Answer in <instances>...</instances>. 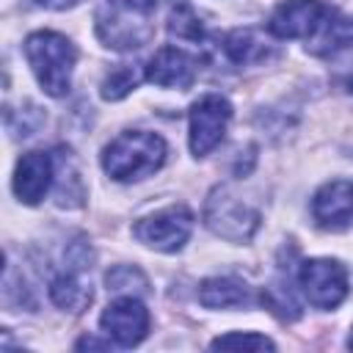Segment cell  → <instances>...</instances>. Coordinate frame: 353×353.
<instances>
[{
    "mask_svg": "<svg viewBox=\"0 0 353 353\" xmlns=\"http://www.w3.org/2000/svg\"><path fill=\"white\" fill-rule=\"evenodd\" d=\"M36 3L44 6V8H52V11H66V8L77 6L80 0H36Z\"/></svg>",
    "mask_w": 353,
    "mask_h": 353,
    "instance_id": "22",
    "label": "cell"
},
{
    "mask_svg": "<svg viewBox=\"0 0 353 353\" xmlns=\"http://www.w3.org/2000/svg\"><path fill=\"white\" fill-rule=\"evenodd\" d=\"M25 58L50 97H66L72 85V69L77 63L74 44L55 30H36L25 39Z\"/></svg>",
    "mask_w": 353,
    "mask_h": 353,
    "instance_id": "3",
    "label": "cell"
},
{
    "mask_svg": "<svg viewBox=\"0 0 353 353\" xmlns=\"http://www.w3.org/2000/svg\"><path fill=\"white\" fill-rule=\"evenodd\" d=\"M188 119H190V152L196 157H204L221 143L226 124L232 119V105L221 94H204L190 105Z\"/></svg>",
    "mask_w": 353,
    "mask_h": 353,
    "instance_id": "7",
    "label": "cell"
},
{
    "mask_svg": "<svg viewBox=\"0 0 353 353\" xmlns=\"http://www.w3.org/2000/svg\"><path fill=\"white\" fill-rule=\"evenodd\" d=\"M196 58L176 47H160L146 66V80L160 88H188L196 80Z\"/></svg>",
    "mask_w": 353,
    "mask_h": 353,
    "instance_id": "12",
    "label": "cell"
},
{
    "mask_svg": "<svg viewBox=\"0 0 353 353\" xmlns=\"http://www.w3.org/2000/svg\"><path fill=\"white\" fill-rule=\"evenodd\" d=\"M204 223L229 243H245L259 226V212L234 196L226 185H218L204 204Z\"/></svg>",
    "mask_w": 353,
    "mask_h": 353,
    "instance_id": "4",
    "label": "cell"
},
{
    "mask_svg": "<svg viewBox=\"0 0 353 353\" xmlns=\"http://www.w3.org/2000/svg\"><path fill=\"white\" fill-rule=\"evenodd\" d=\"M347 47H353V17L336 14V11H331L325 17V22L317 28L314 39L306 44V50L312 55H320V58H328V55L347 50Z\"/></svg>",
    "mask_w": 353,
    "mask_h": 353,
    "instance_id": "14",
    "label": "cell"
},
{
    "mask_svg": "<svg viewBox=\"0 0 353 353\" xmlns=\"http://www.w3.org/2000/svg\"><path fill=\"white\" fill-rule=\"evenodd\" d=\"M347 347H353V331H350V336H347Z\"/></svg>",
    "mask_w": 353,
    "mask_h": 353,
    "instance_id": "24",
    "label": "cell"
},
{
    "mask_svg": "<svg viewBox=\"0 0 353 353\" xmlns=\"http://www.w3.org/2000/svg\"><path fill=\"white\" fill-rule=\"evenodd\" d=\"M334 8H328L323 0H284L270 14L268 30L279 39H303L314 36L317 28L325 22V17Z\"/></svg>",
    "mask_w": 353,
    "mask_h": 353,
    "instance_id": "8",
    "label": "cell"
},
{
    "mask_svg": "<svg viewBox=\"0 0 353 353\" xmlns=\"http://www.w3.org/2000/svg\"><path fill=\"white\" fill-rule=\"evenodd\" d=\"M168 33L185 41H199L201 39V22L196 17V11L188 3H176L168 14Z\"/></svg>",
    "mask_w": 353,
    "mask_h": 353,
    "instance_id": "19",
    "label": "cell"
},
{
    "mask_svg": "<svg viewBox=\"0 0 353 353\" xmlns=\"http://www.w3.org/2000/svg\"><path fill=\"white\" fill-rule=\"evenodd\" d=\"M199 301L207 309H232V306H243L251 301V292L245 287V281L232 279V276H215V279H204L199 287Z\"/></svg>",
    "mask_w": 353,
    "mask_h": 353,
    "instance_id": "15",
    "label": "cell"
},
{
    "mask_svg": "<svg viewBox=\"0 0 353 353\" xmlns=\"http://www.w3.org/2000/svg\"><path fill=\"white\" fill-rule=\"evenodd\" d=\"M99 325L119 347H132L149 331V312L135 295H124L102 312Z\"/></svg>",
    "mask_w": 353,
    "mask_h": 353,
    "instance_id": "9",
    "label": "cell"
},
{
    "mask_svg": "<svg viewBox=\"0 0 353 353\" xmlns=\"http://www.w3.org/2000/svg\"><path fill=\"white\" fill-rule=\"evenodd\" d=\"M105 281H108V290H113V292H132L135 290L138 295H143L149 287L146 276L132 265H119V268L108 270Z\"/></svg>",
    "mask_w": 353,
    "mask_h": 353,
    "instance_id": "20",
    "label": "cell"
},
{
    "mask_svg": "<svg viewBox=\"0 0 353 353\" xmlns=\"http://www.w3.org/2000/svg\"><path fill=\"white\" fill-rule=\"evenodd\" d=\"M165 163V141L157 132L127 130L102 152V168L116 182H135L154 174Z\"/></svg>",
    "mask_w": 353,
    "mask_h": 353,
    "instance_id": "2",
    "label": "cell"
},
{
    "mask_svg": "<svg viewBox=\"0 0 353 353\" xmlns=\"http://www.w3.org/2000/svg\"><path fill=\"white\" fill-rule=\"evenodd\" d=\"M85 273L88 270H80V268H72L66 265L58 276H52L50 281V298L58 309L63 312H72V314H80L88 309L91 298H94V290H91V281H85Z\"/></svg>",
    "mask_w": 353,
    "mask_h": 353,
    "instance_id": "13",
    "label": "cell"
},
{
    "mask_svg": "<svg viewBox=\"0 0 353 353\" xmlns=\"http://www.w3.org/2000/svg\"><path fill=\"white\" fill-rule=\"evenodd\" d=\"M312 215L320 229L339 232L353 221V182L334 179L325 182L312 199Z\"/></svg>",
    "mask_w": 353,
    "mask_h": 353,
    "instance_id": "11",
    "label": "cell"
},
{
    "mask_svg": "<svg viewBox=\"0 0 353 353\" xmlns=\"http://www.w3.org/2000/svg\"><path fill=\"white\" fill-rule=\"evenodd\" d=\"M58 163L50 152H28L19 157L14 171V193L22 204H39L55 182Z\"/></svg>",
    "mask_w": 353,
    "mask_h": 353,
    "instance_id": "10",
    "label": "cell"
},
{
    "mask_svg": "<svg viewBox=\"0 0 353 353\" xmlns=\"http://www.w3.org/2000/svg\"><path fill=\"white\" fill-rule=\"evenodd\" d=\"M223 52L229 55L232 63L245 66V63H259L268 55H273V47H270V41H265L259 36V30H254V28H237V30L226 33Z\"/></svg>",
    "mask_w": 353,
    "mask_h": 353,
    "instance_id": "16",
    "label": "cell"
},
{
    "mask_svg": "<svg viewBox=\"0 0 353 353\" xmlns=\"http://www.w3.org/2000/svg\"><path fill=\"white\" fill-rule=\"evenodd\" d=\"M212 350H276V345L262 334H223L210 342Z\"/></svg>",
    "mask_w": 353,
    "mask_h": 353,
    "instance_id": "21",
    "label": "cell"
},
{
    "mask_svg": "<svg viewBox=\"0 0 353 353\" xmlns=\"http://www.w3.org/2000/svg\"><path fill=\"white\" fill-rule=\"evenodd\" d=\"M154 0H99L94 11V28L105 47L138 50L154 33Z\"/></svg>",
    "mask_w": 353,
    "mask_h": 353,
    "instance_id": "1",
    "label": "cell"
},
{
    "mask_svg": "<svg viewBox=\"0 0 353 353\" xmlns=\"http://www.w3.org/2000/svg\"><path fill=\"white\" fill-rule=\"evenodd\" d=\"M298 287L314 309H336L347 295V270L336 259H306L298 268Z\"/></svg>",
    "mask_w": 353,
    "mask_h": 353,
    "instance_id": "6",
    "label": "cell"
},
{
    "mask_svg": "<svg viewBox=\"0 0 353 353\" xmlns=\"http://www.w3.org/2000/svg\"><path fill=\"white\" fill-rule=\"evenodd\" d=\"M138 83H141L138 66H132V63H119V66L102 80V99L116 102V99L127 97Z\"/></svg>",
    "mask_w": 353,
    "mask_h": 353,
    "instance_id": "18",
    "label": "cell"
},
{
    "mask_svg": "<svg viewBox=\"0 0 353 353\" xmlns=\"http://www.w3.org/2000/svg\"><path fill=\"white\" fill-rule=\"evenodd\" d=\"M262 303L279 317V320H298L301 317V306L298 301L292 298V290H290V276H279L270 287L262 290Z\"/></svg>",
    "mask_w": 353,
    "mask_h": 353,
    "instance_id": "17",
    "label": "cell"
},
{
    "mask_svg": "<svg viewBox=\"0 0 353 353\" xmlns=\"http://www.w3.org/2000/svg\"><path fill=\"white\" fill-rule=\"evenodd\" d=\"M190 232H193V212L185 204H174V207L157 210V212L141 218L132 226V234L143 245H149L154 251H163V254L179 251L188 243Z\"/></svg>",
    "mask_w": 353,
    "mask_h": 353,
    "instance_id": "5",
    "label": "cell"
},
{
    "mask_svg": "<svg viewBox=\"0 0 353 353\" xmlns=\"http://www.w3.org/2000/svg\"><path fill=\"white\" fill-rule=\"evenodd\" d=\"M339 83H342V88H345V91H350V94H353V69H350L347 74H342V77H339Z\"/></svg>",
    "mask_w": 353,
    "mask_h": 353,
    "instance_id": "23",
    "label": "cell"
}]
</instances>
